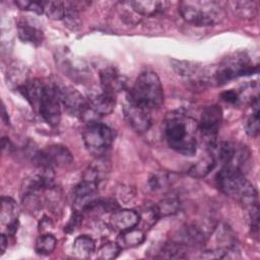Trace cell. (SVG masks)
<instances>
[{
    "label": "cell",
    "instance_id": "cell-1",
    "mask_svg": "<svg viewBox=\"0 0 260 260\" xmlns=\"http://www.w3.org/2000/svg\"><path fill=\"white\" fill-rule=\"evenodd\" d=\"M198 123L181 112L170 114L165 123V138L168 145L183 155L196 153Z\"/></svg>",
    "mask_w": 260,
    "mask_h": 260
},
{
    "label": "cell",
    "instance_id": "cell-2",
    "mask_svg": "<svg viewBox=\"0 0 260 260\" xmlns=\"http://www.w3.org/2000/svg\"><path fill=\"white\" fill-rule=\"evenodd\" d=\"M219 190L226 196L237 200L247 209L257 204V190L249 182L244 172L228 167H221L215 178Z\"/></svg>",
    "mask_w": 260,
    "mask_h": 260
},
{
    "label": "cell",
    "instance_id": "cell-3",
    "mask_svg": "<svg viewBox=\"0 0 260 260\" xmlns=\"http://www.w3.org/2000/svg\"><path fill=\"white\" fill-rule=\"evenodd\" d=\"M127 101L148 111L159 108L164 103V89L157 74L153 71L142 72L130 88Z\"/></svg>",
    "mask_w": 260,
    "mask_h": 260
},
{
    "label": "cell",
    "instance_id": "cell-4",
    "mask_svg": "<svg viewBox=\"0 0 260 260\" xmlns=\"http://www.w3.org/2000/svg\"><path fill=\"white\" fill-rule=\"evenodd\" d=\"M179 12L182 18L195 26H212L220 23L225 10L217 1L186 0L179 3Z\"/></svg>",
    "mask_w": 260,
    "mask_h": 260
},
{
    "label": "cell",
    "instance_id": "cell-5",
    "mask_svg": "<svg viewBox=\"0 0 260 260\" xmlns=\"http://www.w3.org/2000/svg\"><path fill=\"white\" fill-rule=\"evenodd\" d=\"M258 67V64H255L246 53H235L222 60L212 71V82L223 85L241 76L257 73Z\"/></svg>",
    "mask_w": 260,
    "mask_h": 260
},
{
    "label": "cell",
    "instance_id": "cell-6",
    "mask_svg": "<svg viewBox=\"0 0 260 260\" xmlns=\"http://www.w3.org/2000/svg\"><path fill=\"white\" fill-rule=\"evenodd\" d=\"M82 137L87 151L95 157L104 156L114 140L112 129L99 122L89 123L83 130Z\"/></svg>",
    "mask_w": 260,
    "mask_h": 260
},
{
    "label": "cell",
    "instance_id": "cell-7",
    "mask_svg": "<svg viewBox=\"0 0 260 260\" xmlns=\"http://www.w3.org/2000/svg\"><path fill=\"white\" fill-rule=\"evenodd\" d=\"M57 90L60 102L69 115L89 123H93V118H98L94 112L90 109L88 100H86L78 90L65 85H57Z\"/></svg>",
    "mask_w": 260,
    "mask_h": 260
},
{
    "label": "cell",
    "instance_id": "cell-8",
    "mask_svg": "<svg viewBox=\"0 0 260 260\" xmlns=\"http://www.w3.org/2000/svg\"><path fill=\"white\" fill-rule=\"evenodd\" d=\"M222 121V110L218 105H209L203 108L198 122V135L208 150L216 145V137Z\"/></svg>",
    "mask_w": 260,
    "mask_h": 260
},
{
    "label": "cell",
    "instance_id": "cell-9",
    "mask_svg": "<svg viewBox=\"0 0 260 260\" xmlns=\"http://www.w3.org/2000/svg\"><path fill=\"white\" fill-rule=\"evenodd\" d=\"M211 151L216 160L221 164V167L234 168L242 172H244L243 170L250 158V151L245 145L232 141H223L218 145L216 144Z\"/></svg>",
    "mask_w": 260,
    "mask_h": 260
},
{
    "label": "cell",
    "instance_id": "cell-10",
    "mask_svg": "<svg viewBox=\"0 0 260 260\" xmlns=\"http://www.w3.org/2000/svg\"><path fill=\"white\" fill-rule=\"evenodd\" d=\"M37 111L49 125L55 127L60 123L61 102L56 84L45 82Z\"/></svg>",
    "mask_w": 260,
    "mask_h": 260
},
{
    "label": "cell",
    "instance_id": "cell-11",
    "mask_svg": "<svg viewBox=\"0 0 260 260\" xmlns=\"http://www.w3.org/2000/svg\"><path fill=\"white\" fill-rule=\"evenodd\" d=\"M32 159L38 164V167H66L73 162V155L70 150L61 144L47 146L45 149L36 150L32 152Z\"/></svg>",
    "mask_w": 260,
    "mask_h": 260
},
{
    "label": "cell",
    "instance_id": "cell-12",
    "mask_svg": "<svg viewBox=\"0 0 260 260\" xmlns=\"http://www.w3.org/2000/svg\"><path fill=\"white\" fill-rule=\"evenodd\" d=\"M99 198V184L82 179L74 190V209L84 213L86 209Z\"/></svg>",
    "mask_w": 260,
    "mask_h": 260
},
{
    "label": "cell",
    "instance_id": "cell-13",
    "mask_svg": "<svg viewBox=\"0 0 260 260\" xmlns=\"http://www.w3.org/2000/svg\"><path fill=\"white\" fill-rule=\"evenodd\" d=\"M124 116L128 124L138 133H144L151 127V117L148 110L135 106L127 101L123 107Z\"/></svg>",
    "mask_w": 260,
    "mask_h": 260
},
{
    "label": "cell",
    "instance_id": "cell-14",
    "mask_svg": "<svg viewBox=\"0 0 260 260\" xmlns=\"http://www.w3.org/2000/svg\"><path fill=\"white\" fill-rule=\"evenodd\" d=\"M18 215L19 207L16 202L10 198L3 196L1 198L0 208V221L6 228L5 233L8 236H14L18 229Z\"/></svg>",
    "mask_w": 260,
    "mask_h": 260
},
{
    "label": "cell",
    "instance_id": "cell-15",
    "mask_svg": "<svg viewBox=\"0 0 260 260\" xmlns=\"http://www.w3.org/2000/svg\"><path fill=\"white\" fill-rule=\"evenodd\" d=\"M100 80L102 90L115 95L127 86V78L114 67H107L101 70Z\"/></svg>",
    "mask_w": 260,
    "mask_h": 260
},
{
    "label": "cell",
    "instance_id": "cell-16",
    "mask_svg": "<svg viewBox=\"0 0 260 260\" xmlns=\"http://www.w3.org/2000/svg\"><path fill=\"white\" fill-rule=\"evenodd\" d=\"M139 213L132 209H120L114 211L110 216V225L114 231L124 232L139 224Z\"/></svg>",
    "mask_w": 260,
    "mask_h": 260
},
{
    "label": "cell",
    "instance_id": "cell-17",
    "mask_svg": "<svg viewBox=\"0 0 260 260\" xmlns=\"http://www.w3.org/2000/svg\"><path fill=\"white\" fill-rule=\"evenodd\" d=\"M88 103L90 109L98 117L111 114L114 111L116 105L115 95L105 92L104 90L89 94Z\"/></svg>",
    "mask_w": 260,
    "mask_h": 260
},
{
    "label": "cell",
    "instance_id": "cell-18",
    "mask_svg": "<svg viewBox=\"0 0 260 260\" xmlns=\"http://www.w3.org/2000/svg\"><path fill=\"white\" fill-rule=\"evenodd\" d=\"M17 35L21 42L35 47H39L44 41L43 30L26 21H20L17 24Z\"/></svg>",
    "mask_w": 260,
    "mask_h": 260
},
{
    "label": "cell",
    "instance_id": "cell-19",
    "mask_svg": "<svg viewBox=\"0 0 260 260\" xmlns=\"http://www.w3.org/2000/svg\"><path fill=\"white\" fill-rule=\"evenodd\" d=\"M132 9L142 16H153L158 13H162L169 5V2L157 0H143V1H131L129 2Z\"/></svg>",
    "mask_w": 260,
    "mask_h": 260
},
{
    "label": "cell",
    "instance_id": "cell-20",
    "mask_svg": "<svg viewBox=\"0 0 260 260\" xmlns=\"http://www.w3.org/2000/svg\"><path fill=\"white\" fill-rule=\"evenodd\" d=\"M110 164L104 156L96 157L95 160H93L85 170L83 179L100 184L103 180H105L110 172Z\"/></svg>",
    "mask_w": 260,
    "mask_h": 260
},
{
    "label": "cell",
    "instance_id": "cell-21",
    "mask_svg": "<svg viewBox=\"0 0 260 260\" xmlns=\"http://www.w3.org/2000/svg\"><path fill=\"white\" fill-rule=\"evenodd\" d=\"M145 239L146 236L142 230L132 228L124 232H121L117 239V243L123 250L140 246L145 241Z\"/></svg>",
    "mask_w": 260,
    "mask_h": 260
},
{
    "label": "cell",
    "instance_id": "cell-22",
    "mask_svg": "<svg viewBox=\"0 0 260 260\" xmlns=\"http://www.w3.org/2000/svg\"><path fill=\"white\" fill-rule=\"evenodd\" d=\"M215 155L211 150L200 159H198L188 171V174L193 178H203L212 171L216 165Z\"/></svg>",
    "mask_w": 260,
    "mask_h": 260
},
{
    "label": "cell",
    "instance_id": "cell-23",
    "mask_svg": "<svg viewBox=\"0 0 260 260\" xmlns=\"http://www.w3.org/2000/svg\"><path fill=\"white\" fill-rule=\"evenodd\" d=\"M94 251L95 242L91 237L87 235L78 236L73 242L72 252L76 258L87 259L94 253Z\"/></svg>",
    "mask_w": 260,
    "mask_h": 260
},
{
    "label": "cell",
    "instance_id": "cell-24",
    "mask_svg": "<svg viewBox=\"0 0 260 260\" xmlns=\"http://www.w3.org/2000/svg\"><path fill=\"white\" fill-rule=\"evenodd\" d=\"M157 253L158 258L185 259L188 257V247L181 242L171 241L165 243Z\"/></svg>",
    "mask_w": 260,
    "mask_h": 260
},
{
    "label": "cell",
    "instance_id": "cell-25",
    "mask_svg": "<svg viewBox=\"0 0 260 260\" xmlns=\"http://www.w3.org/2000/svg\"><path fill=\"white\" fill-rule=\"evenodd\" d=\"M85 2H64L65 4V14L63 21L65 25L71 30H77L81 25V20L79 18V8L80 5Z\"/></svg>",
    "mask_w": 260,
    "mask_h": 260
},
{
    "label": "cell",
    "instance_id": "cell-26",
    "mask_svg": "<svg viewBox=\"0 0 260 260\" xmlns=\"http://www.w3.org/2000/svg\"><path fill=\"white\" fill-rule=\"evenodd\" d=\"M251 113L245 121V131L251 137H256L259 134V101L258 94L253 96L250 101Z\"/></svg>",
    "mask_w": 260,
    "mask_h": 260
},
{
    "label": "cell",
    "instance_id": "cell-27",
    "mask_svg": "<svg viewBox=\"0 0 260 260\" xmlns=\"http://www.w3.org/2000/svg\"><path fill=\"white\" fill-rule=\"evenodd\" d=\"M232 9L244 19H251L257 12V3L255 1H232L229 3Z\"/></svg>",
    "mask_w": 260,
    "mask_h": 260
},
{
    "label": "cell",
    "instance_id": "cell-28",
    "mask_svg": "<svg viewBox=\"0 0 260 260\" xmlns=\"http://www.w3.org/2000/svg\"><path fill=\"white\" fill-rule=\"evenodd\" d=\"M180 207L181 203L177 196H167L156 204L159 217L176 214L180 210Z\"/></svg>",
    "mask_w": 260,
    "mask_h": 260
},
{
    "label": "cell",
    "instance_id": "cell-29",
    "mask_svg": "<svg viewBox=\"0 0 260 260\" xmlns=\"http://www.w3.org/2000/svg\"><path fill=\"white\" fill-rule=\"evenodd\" d=\"M44 13L52 20H63L65 4L61 1H43Z\"/></svg>",
    "mask_w": 260,
    "mask_h": 260
},
{
    "label": "cell",
    "instance_id": "cell-30",
    "mask_svg": "<svg viewBox=\"0 0 260 260\" xmlns=\"http://www.w3.org/2000/svg\"><path fill=\"white\" fill-rule=\"evenodd\" d=\"M57 240L52 234H44L37 239L35 250L40 255H49L55 250Z\"/></svg>",
    "mask_w": 260,
    "mask_h": 260
},
{
    "label": "cell",
    "instance_id": "cell-31",
    "mask_svg": "<svg viewBox=\"0 0 260 260\" xmlns=\"http://www.w3.org/2000/svg\"><path fill=\"white\" fill-rule=\"evenodd\" d=\"M122 251L117 242H107L103 244L96 251V258L102 260H111L119 256Z\"/></svg>",
    "mask_w": 260,
    "mask_h": 260
},
{
    "label": "cell",
    "instance_id": "cell-32",
    "mask_svg": "<svg viewBox=\"0 0 260 260\" xmlns=\"http://www.w3.org/2000/svg\"><path fill=\"white\" fill-rule=\"evenodd\" d=\"M139 216H140V221L143 222V224L147 229L151 228L159 218V214H158L156 205L147 206L144 210H142V212L139 214Z\"/></svg>",
    "mask_w": 260,
    "mask_h": 260
},
{
    "label": "cell",
    "instance_id": "cell-33",
    "mask_svg": "<svg viewBox=\"0 0 260 260\" xmlns=\"http://www.w3.org/2000/svg\"><path fill=\"white\" fill-rule=\"evenodd\" d=\"M15 5H17L22 10H27L35 12L37 14H43L44 13V7H43V1H26V0H19L14 2Z\"/></svg>",
    "mask_w": 260,
    "mask_h": 260
},
{
    "label": "cell",
    "instance_id": "cell-34",
    "mask_svg": "<svg viewBox=\"0 0 260 260\" xmlns=\"http://www.w3.org/2000/svg\"><path fill=\"white\" fill-rule=\"evenodd\" d=\"M82 218H83V213L74 209L72 214H71V216H70V218H69V221L67 222V224L64 228V231L66 233H73V232H75L79 228V225L81 224Z\"/></svg>",
    "mask_w": 260,
    "mask_h": 260
},
{
    "label": "cell",
    "instance_id": "cell-35",
    "mask_svg": "<svg viewBox=\"0 0 260 260\" xmlns=\"http://www.w3.org/2000/svg\"><path fill=\"white\" fill-rule=\"evenodd\" d=\"M220 98L222 101H224L225 103H229L231 105H238L241 101V95L240 92L230 89V90H225L223 92H221Z\"/></svg>",
    "mask_w": 260,
    "mask_h": 260
},
{
    "label": "cell",
    "instance_id": "cell-36",
    "mask_svg": "<svg viewBox=\"0 0 260 260\" xmlns=\"http://www.w3.org/2000/svg\"><path fill=\"white\" fill-rule=\"evenodd\" d=\"M1 145H2V150L3 152H10L11 148H12V144L10 142V140L7 137H3L2 141H1Z\"/></svg>",
    "mask_w": 260,
    "mask_h": 260
},
{
    "label": "cell",
    "instance_id": "cell-37",
    "mask_svg": "<svg viewBox=\"0 0 260 260\" xmlns=\"http://www.w3.org/2000/svg\"><path fill=\"white\" fill-rule=\"evenodd\" d=\"M7 244H8V239L6 237V234L5 233H2L1 234V237H0V249H1V255L4 254L6 248H7Z\"/></svg>",
    "mask_w": 260,
    "mask_h": 260
},
{
    "label": "cell",
    "instance_id": "cell-38",
    "mask_svg": "<svg viewBox=\"0 0 260 260\" xmlns=\"http://www.w3.org/2000/svg\"><path fill=\"white\" fill-rule=\"evenodd\" d=\"M2 119L5 121L6 124H9V119H8V115L6 113V110H5V107L4 105L2 106Z\"/></svg>",
    "mask_w": 260,
    "mask_h": 260
}]
</instances>
